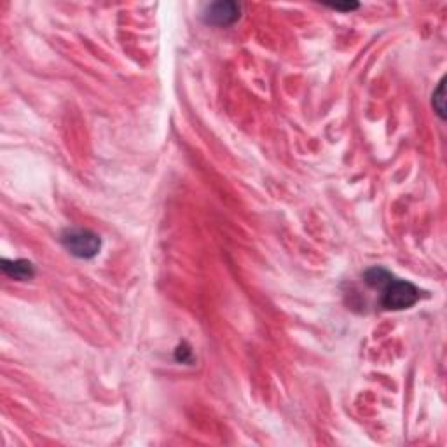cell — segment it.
Returning <instances> with one entry per match:
<instances>
[{
    "label": "cell",
    "mask_w": 447,
    "mask_h": 447,
    "mask_svg": "<svg viewBox=\"0 0 447 447\" xmlns=\"http://www.w3.org/2000/svg\"><path fill=\"white\" fill-rule=\"evenodd\" d=\"M369 287L381 289V306L388 311L409 309L419 301V289L411 282L399 280L382 267H372L363 275Z\"/></svg>",
    "instance_id": "6da1fadb"
},
{
    "label": "cell",
    "mask_w": 447,
    "mask_h": 447,
    "mask_svg": "<svg viewBox=\"0 0 447 447\" xmlns=\"http://www.w3.org/2000/svg\"><path fill=\"white\" fill-rule=\"evenodd\" d=\"M62 243L72 255L79 259H93L101 248V240L98 234L88 229H70L62 236Z\"/></svg>",
    "instance_id": "7a4b0ae2"
},
{
    "label": "cell",
    "mask_w": 447,
    "mask_h": 447,
    "mask_svg": "<svg viewBox=\"0 0 447 447\" xmlns=\"http://www.w3.org/2000/svg\"><path fill=\"white\" fill-rule=\"evenodd\" d=\"M241 6L236 2H215L210 4L204 11V21L210 25L226 26L240 18Z\"/></svg>",
    "instance_id": "3957f363"
},
{
    "label": "cell",
    "mask_w": 447,
    "mask_h": 447,
    "mask_svg": "<svg viewBox=\"0 0 447 447\" xmlns=\"http://www.w3.org/2000/svg\"><path fill=\"white\" fill-rule=\"evenodd\" d=\"M2 271L6 272L7 276L14 280H20V282H25V280H30L35 271H33V266L28 263V260H2Z\"/></svg>",
    "instance_id": "277c9868"
},
{
    "label": "cell",
    "mask_w": 447,
    "mask_h": 447,
    "mask_svg": "<svg viewBox=\"0 0 447 447\" xmlns=\"http://www.w3.org/2000/svg\"><path fill=\"white\" fill-rule=\"evenodd\" d=\"M431 104H434V109L437 111L438 116L444 119V112H446V109H444V81L438 84L437 91L434 93V100H431Z\"/></svg>",
    "instance_id": "5b68a950"
},
{
    "label": "cell",
    "mask_w": 447,
    "mask_h": 447,
    "mask_svg": "<svg viewBox=\"0 0 447 447\" xmlns=\"http://www.w3.org/2000/svg\"><path fill=\"white\" fill-rule=\"evenodd\" d=\"M331 7H334V9H337V11H353V9H357V7H358V4H355V2H346V4H334V6H331Z\"/></svg>",
    "instance_id": "8992f818"
}]
</instances>
